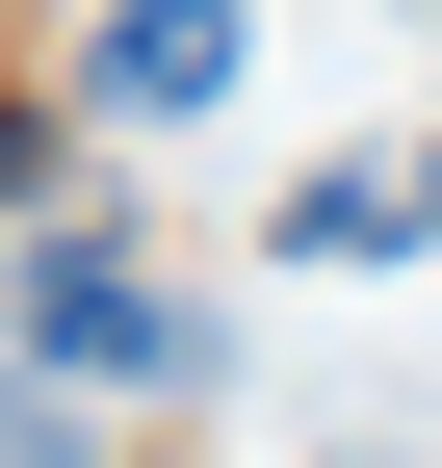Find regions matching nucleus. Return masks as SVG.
Segmentation results:
<instances>
[{
  "mask_svg": "<svg viewBox=\"0 0 442 468\" xmlns=\"http://www.w3.org/2000/svg\"><path fill=\"white\" fill-rule=\"evenodd\" d=\"M416 234H442V131H416Z\"/></svg>",
  "mask_w": 442,
  "mask_h": 468,
  "instance_id": "20e7f679",
  "label": "nucleus"
},
{
  "mask_svg": "<svg viewBox=\"0 0 442 468\" xmlns=\"http://www.w3.org/2000/svg\"><path fill=\"white\" fill-rule=\"evenodd\" d=\"M26 365H52V390H183L208 313H156L131 261H79V234H52V261H26Z\"/></svg>",
  "mask_w": 442,
  "mask_h": 468,
  "instance_id": "f257e3e1",
  "label": "nucleus"
},
{
  "mask_svg": "<svg viewBox=\"0 0 442 468\" xmlns=\"http://www.w3.org/2000/svg\"><path fill=\"white\" fill-rule=\"evenodd\" d=\"M79 104H104V131H183V104H235V0H104Z\"/></svg>",
  "mask_w": 442,
  "mask_h": 468,
  "instance_id": "f03ea898",
  "label": "nucleus"
},
{
  "mask_svg": "<svg viewBox=\"0 0 442 468\" xmlns=\"http://www.w3.org/2000/svg\"><path fill=\"white\" fill-rule=\"evenodd\" d=\"M364 468H391V442H364Z\"/></svg>",
  "mask_w": 442,
  "mask_h": 468,
  "instance_id": "39448f33",
  "label": "nucleus"
},
{
  "mask_svg": "<svg viewBox=\"0 0 442 468\" xmlns=\"http://www.w3.org/2000/svg\"><path fill=\"white\" fill-rule=\"evenodd\" d=\"M416 234V156H339V183H287V261H391Z\"/></svg>",
  "mask_w": 442,
  "mask_h": 468,
  "instance_id": "7ed1b4c3",
  "label": "nucleus"
}]
</instances>
